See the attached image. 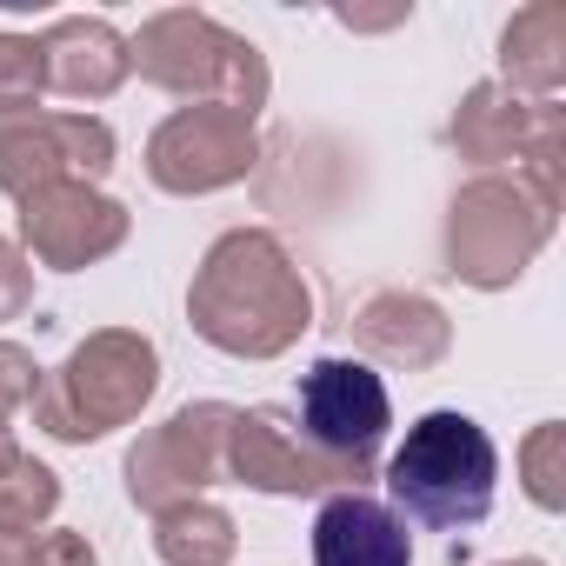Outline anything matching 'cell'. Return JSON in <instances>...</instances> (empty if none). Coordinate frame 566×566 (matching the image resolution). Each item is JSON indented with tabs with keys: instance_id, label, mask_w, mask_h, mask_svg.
Listing matches in <instances>:
<instances>
[{
	"instance_id": "cell-1",
	"label": "cell",
	"mask_w": 566,
	"mask_h": 566,
	"mask_svg": "<svg viewBox=\"0 0 566 566\" xmlns=\"http://www.w3.org/2000/svg\"><path fill=\"white\" fill-rule=\"evenodd\" d=\"M187 327L227 360L294 354L314 327V287L287 240L273 227H227L187 280Z\"/></svg>"
},
{
	"instance_id": "cell-2",
	"label": "cell",
	"mask_w": 566,
	"mask_h": 566,
	"mask_svg": "<svg viewBox=\"0 0 566 566\" xmlns=\"http://www.w3.org/2000/svg\"><path fill=\"white\" fill-rule=\"evenodd\" d=\"M127 67L147 87H160V94H174L187 107L213 101V107H227L240 120H260L266 101H273L266 54L247 34H233L227 21H213L207 8H160V14H147L127 34Z\"/></svg>"
},
{
	"instance_id": "cell-3",
	"label": "cell",
	"mask_w": 566,
	"mask_h": 566,
	"mask_svg": "<svg viewBox=\"0 0 566 566\" xmlns=\"http://www.w3.org/2000/svg\"><path fill=\"white\" fill-rule=\"evenodd\" d=\"M493 493H500V447L460 407L420 413L387 460V506L433 533L480 526L493 513Z\"/></svg>"
},
{
	"instance_id": "cell-4",
	"label": "cell",
	"mask_w": 566,
	"mask_h": 566,
	"mask_svg": "<svg viewBox=\"0 0 566 566\" xmlns=\"http://www.w3.org/2000/svg\"><path fill=\"white\" fill-rule=\"evenodd\" d=\"M160 394V347L140 327L87 334L34 394V427L61 447H94L147 413Z\"/></svg>"
},
{
	"instance_id": "cell-5",
	"label": "cell",
	"mask_w": 566,
	"mask_h": 566,
	"mask_svg": "<svg viewBox=\"0 0 566 566\" xmlns=\"http://www.w3.org/2000/svg\"><path fill=\"white\" fill-rule=\"evenodd\" d=\"M559 207L539 200L513 167L506 174H473L453 187L447 220H440V253L447 273L473 294H506L526 280V266L539 260V247L553 240Z\"/></svg>"
},
{
	"instance_id": "cell-6",
	"label": "cell",
	"mask_w": 566,
	"mask_h": 566,
	"mask_svg": "<svg viewBox=\"0 0 566 566\" xmlns=\"http://www.w3.org/2000/svg\"><path fill=\"white\" fill-rule=\"evenodd\" d=\"M294 420L334 467H347L367 486L380 473V447L394 433V394L360 354H321L301 374Z\"/></svg>"
},
{
	"instance_id": "cell-7",
	"label": "cell",
	"mask_w": 566,
	"mask_h": 566,
	"mask_svg": "<svg viewBox=\"0 0 566 566\" xmlns=\"http://www.w3.org/2000/svg\"><path fill=\"white\" fill-rule=\"evenodd\" d=\"M227 427H233L227 400H187V407H174L160 427H147L127 447V460H120L127 500L140 513H167V506L207 500V486L227 480Z\"/></svg>"
},
{
	"instance_id": "cell-8",
	"label": "cell",
	"mask_w": 566,
	"mask_h": 566,
	"mask_svg": "<svg viewBox=\"0 0 566 566\" xmlns=\"http://www.w3.org/2000/svg\"><path fill=\"white\" fill-rule=\"evenodd\" d=\"M227 480L253 486L266 500H327V493H367L347 467H334L294 420V407H233L227 427Z\"/></svg>"
},
{
	"instance_id": "cell-9",
	"label": "cell",
	"mask_w": 566,
	"mask_h": 566,
	"mask_svg": "<svg viewBox=\"0 0 566 566\" xmlns=\"http://www.w3.org/2000/svg\"><path fill=\"white\" fill-rule=\"evenodd\" d=\"M147 180L174 200H200V193H227L240 187L253 167H260V134L253 120L213 107V101H193V107H174L154 134H147Z\"/></svg>"
},
{
	"instance_id": "cell-10",
	"label": "cell",
	"mask_w": 566,
	"mask_h": 566,
	"mask_svg": "<svg viewBox=\"0 0 566 566\" xmlns=\"http://www.w3.org/2000/svg\"><path fill=\"white\" fill-rule=\"evenodd\" d=\"M114 160H120V140L101 114H48V107L0 114V193L8 200H28L34 187H54V180L101 187Z\"/></svg>"
},
{
	"instance_id": "cell-11",
	"label": "cell",
	"mask_w": 566,
	"mask_h": 566,
	"mask_svg": "<svg viewBox=\"0 0 566 566\" xmlns=\"http://www.w3.org/2000/svg\"><path fill=\"white\" fill-rule=\"evenodd\" d=\"M14 227H21V253L54 266V273H81V266H101L107 253L127 247L134 233V213L127 200L87 187V180H54V187H34L28 200H14Z\"/></svg>"
},
{
	"instance_id": "cell-12",
	"label": "cell",
	"mask_w": 566,
	"mask_h": 566,
	"mask_svg": "<svg viewBox=\"0 0 566 566\" xmlns=\"http://www.w3.org/2000/svg\"><path fill=\"white\" fill-rule=\"evenodd\" d=\"M347 334L367 367H394V374H433L453 354V321L420 287H374L354 307Z\"/></svg>"
},
{
	"instance_id": "cell-13",
	"label": "cell",
	"mask_w": 566,
	"mask_h": 566,
	"mask_svg": "<svg viewBox=\"0 0 566 566\" xmlns=\"http://www.w3.org/2000/svg\"><path fill=\"white\" fill-rule=\"evenodd\" d=\"M41 41V74H48V87L61 94V101H114L120 87H127V34L114 28V21H101V14H61L48 34H34Z\"/></svg>"
},
{
	"instance_id": "cell-14",
	"label": "cell",
	"mask_w": 566,
	"mask_h": 566,
	"mask_svg": "<svg viewBox=\"0 0 566 566\" xmlns=\"http://www.w3.org/2000/svg\"><path fill=\"white\" fill-rule=\"evenodd\" d=\"M314 566H413V533L380 493H327L314 513Z\"/></svg>"
},
{
	"instance_id": "cell-15",
	"label": "cell",
	"mask_w": 566,
	"mask_h": 566,
	"mask_svg": "<svg viewBox=\"0 0 566 566\" xmlns=\"http://www.w3.org/2000/svg\"><path fill=\"white\" fill-rule=\"evenodd\" d=\"M539 107L546 101H520L513 87L500 81H473L447 120V147L460 160H473L480 174H506L520 167V154L533 147V127H539Z\"/></svg>"
},
{
	"instance_id": "cell-16",
	"label": "cell",
	"mask_w": 566,
	"mask_h": 566,
	"mask_svg": "<svg viewBox=\"0 0 566 566\" xmlns=\"http://www.w3.org/2000/svg\"><path fill=\"white\" fill-rule=\"evenodd\" d=\"M500 87H513L520 101H559L566 87V14L553 0H533L500 28Z\"/></svg>"
},
{
	"instance_id": "cell-17",
	"label": "cell",
	"mask_w": 566,
	"mask_h": 566,
	"mask_svg": "<svg viewBox=\"0 0 566 566\" xmlns=\"http://www.w3.org/2000/svg\"><path fill=\"white\" fill-rule=\"evenodd\" d=\"M240 553V526L213 500H187L154 513V559L160 566H227Z\"/></svg>"
},
{
	"instance_id": "cell-18",
	"label": "cell",
	"mask_w": 566,
	"mask_h": 566,
	"mask_svg": "<svg viewBox=\"0 0 566 566\" xmlns=\"http://www.w3.org/2000/svg\"><path fill=\"white\" fill-rule=\"evenodd\" d=\"M61 513V473L34 453H21L0 473V539H34Z\"/></svg>"
},
{
	"instance_id": "cell-19",
	"label": "cell",
	"mask_w": 566,
	"mask_h": 566,
	"mask_svg": "<svg viewBox=\"0 0 566 566\" xmlns=\"http://www.w3.org/2000/svg\"><path fill=\"white\" fill-rule=\"evenodd\" d=\"M520 486L539 513H566V427L559 420H539L520 440Z\"/></svg>"
},
{
	"instance_id": "cell-20",
	"label": "cell",
	"mask_w": 566,
	"mask_h": 566,
	"mask_svg": "<svg viewBox=\"0 0 566 566\" xmlns=\"http://www.w3.org/2000/svg\"><path fill=\"white\" fill-rule=\"evenodd\" d=\"M41 94H48L41 41L0 28V114H28V107H41Z\"/></svg>"
},
{
	"instance_id": "cell-21",
	"label": "cell",
	"mask_w": 566,
	"mask_h": 566,
	"mask_svg": "<svg viewBox=\"0 0 566 566\" xmlns=\"http://www.w3.org/2000/svg\"><path fill=\"white\" fill-rule=\"evenodd\" d=\"M41 380H48V367H41L21 340H0V427H8L14 413H28V407H34Z\"/></svg>"
},
{
	"instance_id": "cell-22",
	"label": "cell",
	"mask_w": 566,
	"mask_h": 566,
	"mask_svg": "<svg viewBox=\"0 0 566 566\" xmlns=\"http://www.w3.org/2000/svg\"><path fill=\"white\" fill-rule=\"evenodd\" d=\"M28 307H34V260H28L8 233H0V327L21 321Z\"/></svg>"
},
{
	"instance_id": "cell-23",
	"label": "cell",
	"mask_w": 566,
	"mask_h": 566,
	"mask_svg": "<svg viewBox=\"0 0 566 566\" xmlns=\"http://www.w3.org/2000/svg\"><path fill=\"white\" fill-rule=\"evenodd\" d=\"M34 566H101V553H94V539H87V533L54 526V533H41V539H34Z\"/></svg>"
},
{
	"instance_id": "cell-24",
	"label": "cell",
	"mask_w": 566,
	"mask_h": 566,
	"mask_svg": "<svg viewBox=\"0 0 566 566\" xmlns=\"http://www.w3.org/2000/svg\"><path fill=\"white\" fill-rule=\"evenodd\" d=\"M347 28H400L407 21V8H387V14H340Z\"/></svg>"
},
{
	"instance_id": "cell-25",
	"label": "cell",
	"mask_w": 566,
	"mask_h": 566,
	"mask_svg": "<svg viewBox=\"0 0 566 566\" xmlns=\"http://www.w3.org/2000/svg\"><path fill=\"white\" fill-rule=\"evenodd\" d=\"M0 566H34V539H0Z\"/></svg>"
},
{
	"instance_id": "cell-26",
	"label": "cell",
	"mask_w": 566,
	"mask_h": 566,
	"mask_svg": "<svg viewBox=\"0 0 566 566\" xmlns=\"http://www.w3.org/2000/svg\"><path fill=\"white\" fill-rule=\"evenodd\" d=\"M21 460V447H14V427H0V473H8Z\"/></svg>"
},
{
	"instance_id": "cell-27",
	"label": "cell",
	"mask_w": 566,
	"mask_h": 566,
	"mask_svg": "<svg viewBox=\"0 0 566 566\" xmlns=\"http://www.w3.org/2000/svg\"><path fill=\"white\" fill-rule=\"evenodd\" d=\"M493 566H546V559H493Z\"/></svg>"
}]
</instances>
